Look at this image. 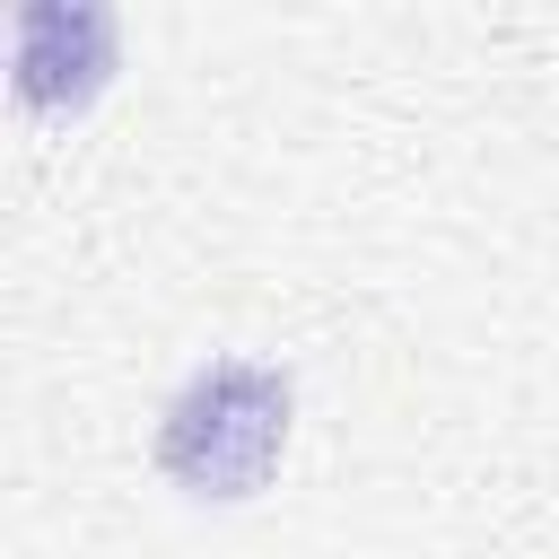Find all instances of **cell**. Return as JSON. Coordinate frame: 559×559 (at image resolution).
<instances>
[{"label": "cell", "mask_w": 559, "mask_h": 559, "mask_svg": "<svg viewBox=\"0 0 559 559\" xmlns=\"http://www.w3.org/2000/svg\"><path fill=\"white\" fill-rule=\"evenodd\" d=\"M122 79L114 0H17L9 9V105L26 122H79Z\"/></svg>", "instance_id": "cell-2"}, {"label": "cell", "mask_w": 559, "mask_h": 559, "mask_svg": "<svg viewBox=\"0 0 559 559\" xmlns=\"http://www.w3.org/2000/svg\"><path fill=\"white\" fill-rule=\"evenodd\" d=\"M297 411H306V393H297L288 358L210 349L166 384V402L148 419V472L183 507H253L288 472Z\"/></svg>", "instance_id": "cell-1"}]
</instances>
